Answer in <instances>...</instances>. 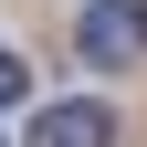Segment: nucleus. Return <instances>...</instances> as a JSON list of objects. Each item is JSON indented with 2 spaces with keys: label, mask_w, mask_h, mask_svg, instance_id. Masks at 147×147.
<instances>
[{
  "label": "nucleus",
  "mask_w": 147,
  "mask_h": 147,
  "mask_svg": "<svg viewBox=\"0 0 147 147\" xmlns=\"http://www.w3.org/2000/svg\"><path fill=\"white\" fill-rule=\"evenodd\" d=\"M74 42H84L95 74H116V63L147 53V11H137V0H84V32H74Z\"/></svg>",
  "instance_id": "obj_1"
},
{
  "label": "nucleus",
  "mask_w": 147,
  "mask_h": 147,
  "mask_svg": "<svg viewBox=\"0 0 147 147\" xmlns=\"http://www.w3.org/2000/svg\"><path fill=\"white\" fill-rule=\"evenodd\" d=\"M32 147H116V116H105V105H42V116H32Z\"/></svg>",
  "instance_id": "obj_2"
},
{
  "label": "nucleus",
  "mask_w": 147,
  "mask_h": 147,
  "mask_svg": "<svg viewBox=\"0 0 147 147\" xmlns=\"http://www.w3.org/2000/svg\"><path fill=\"white\" fill-rule=\"evenodd\" d=\"M0 105H21V53L0 42Z\"/></svg>",
  "instance_id": "obj_3"
},
{
  "label": "nucleus",
  "mask_w": 147,
  "mask_h": 147,
  "mask_svg": "<svg viewBox=\"0 0 147 147\" xmlns=\"http://www.w3.org/2000/svg\"><path fill=\"white\" fill-rule=\"evenodd\" d=\"M137 11H147V0H137Z\"/></svg>",
  "instance_id": "obj_4"
}]
</instances>
